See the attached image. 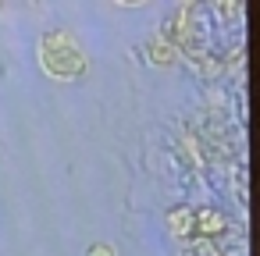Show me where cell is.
Listing matches in <instances>:
<instances>
[{"mask_svg": "<svg viewBox=\"0 0 260 256\" xmlns=\"http://www.w3.org/2000/svg\"><path fill=\"white\" fill-rule=\"evenodd\" d=\"M40 64L47 68L50 79H61V82L86 75V57H82L75 36L64 29H54L40 40Z\"/></svg>", "mask_w": 260, "mask_h": 256, "instance_id": "obj_1", "label": "cell"}, {"mask_svg": "<svg viewBox=\"0 0 260 256\" xmlns=\"http://www.w3.org/2000/svg\"><path fill=\"white\" fill-rule=\"evenodd\" d=\"M228 231V217L221 213V210H214V206H203V210H196V235H203V238H221Z\"/></svg>", "mask_w": 260, "mask_h": 256, "instance_id": "obj_2", "label": "cell"}, {"mask_svg": "<svg viewBox=\"0 0 260 256\" xmlns=\"http://www.w3.org/2000/svg\"><path fill=\"white\" fill-rule=\"evenodd\" d=\"M168 224L178 238H189V235H196V210L192 206H175L168 213Z\"/></svg>", "mask_w": 260, "mask_h": 256, "instance_id": "obj_3", "label": "cell"}, {"mask_svg": "<svg viewBox=\"0 0 260 256\" xmlns=\"http://www.w3.org/2000/svg\"><path fill=\"white\" fill-rule=\"evenodd\" d=\"M175 57H178L175 43H168V40H160V36H153V40H150V61H153V64L168 68V64H175Z\"/></svg>", "mask_w": 260, "mask_h": 256, "instance_id": "obj_4", "label": "cell"}, {"mask_svg": "<svg viewBox=\"0 0 260 256\" xmlns=\"http://www.w3.org/2000/svg\"><path fill=\"white\" fill-rule=\"evenodd\" d=\"M86 256H114V249L100 242V245H89V252H86Z\"/></svg>", "mask_w": 260, "mask_h": 256, "instance_id": "obj_5", "label": "cell"}]
</instances>
